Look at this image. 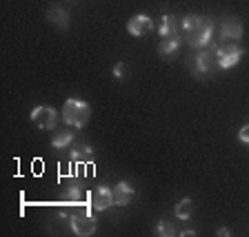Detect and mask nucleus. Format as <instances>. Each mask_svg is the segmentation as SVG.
<instances>
[{"label": "nucleus", "instance_id": "obj_1", "mask_svg": "<svg viewBox=\"0 0 249 237\" xmlns=\"http://www.w3.org/2000/svg\"><path fill=\"white\" fill-rule=\"evenodd\" d=\"M182 38L189 47L194 49H202V47L212 45L213 38V22L205 16L189 14L182 18Z\"/></svg>", "mask_w": 249, "mask_h": 237}, {"label": "nucleus", "instance_id": "obj_2", "mask_svg": "<svg viewBox=\"0 0 249 237\" xmlns=\"http://www.w3.org/2000/svg\"><path fill=\"white\" fill-rule=\"evenodd\" d=\"M187 67L192 71L194 78L198 80H207L218 67V58H216V45H207L202 47L198 53H194L189 60H187ZM220 69V67H218Z\"/></svg>", "mask_w": 249, "mask_h": 237}, {"label": "nucleus", "instance_id": "obj_3", "mask_svg": "<svg viewBox=\"0 0 249 237\" xmlns=\"http://www.w3.org/2000/svg\"><path fill=\"white\" fill-rule=\"evenodd\" d=\"M91 118V107H89L85 100L78 98H69L65 100V107H62V122L71 126V129H83L85 124Z\"/></svg>", "mask_w": 249, "mask_h": 237}, {"label": "nucleus", "instance_id": "obj_4", "mask_svg": "<svg viewBox=\"0 0 249 237\" xmlns=\"http://www.w3.org/2000/svg\"><path fill=\"white\" fill-rule=\"evenodd\" d=\"M243 47H238L236 42H218L216 45V58H218V67L220 69H231L236 67L243 58Z\"/></svg>", "mask_w": 249, "mask_h": 237}, {"label": "nucleus", "instance_id": "obj_5", "mask_svg": "<svg viewBox=\"0 0 249 237\" xmlns=\"http://www.w3.org/2000/svg\"><path fill=\"white\" fill-rule=\"evenodd\" d=\"M31 122L42 131H53L58 126V122H60V115H58L56 109L40 104V107H36L31 111Z\"/></svg>", "mask_w": 249, "mask_h": 237}, {"label": "nucleus", "instance_id": "obj_6", "mask_svg": "<svg viewBox=\"0 0 249 237\" xmlns=\"http://www.w3.org/2000/svg\"><path fill=\"white\" fill-rule=\"evenodd\" d=\"M69 224H71V231L80 237L93 235V233H96V226H98L96 217L89 215V213H76V215H71Z\"/></svg>", "mask_w": 249, "mask_h": 237}, {"label": "nucleus", "instance_id": "obj_7", "mask_svg": "<svg viewBox=\"0 0 249 237\" xmlns=\"http://www.w3.org/2000/svg\"><path fill=\"white\" fill-rule=\"evenodd\" d=\"M89 206L93 211H107L109 206H114V195H111V189L105 184H98L89 195Z\"/></svg>", "mask_w": 249, "mask_h": 237}, {"label": "nucleus", "instance_id": "obj_8", "mask_svg": "<svg viewBox=\"0 0 249 237\" xmlns=\"http://www.w3.org/2000/svg\"><path fill=\"white\" fill-rule=\"evenodd\" d=\"M243 38V22L233 16H227L220 22V42H238Z\"/></svg>", "mask_w": 249, "mask_h": 237}, {"label": "nucleus", "instance_id": "obj_9", "mask_svg": "<svg viewBox=\"0 0 249 237\" xmlns=\"http://www.w3.org/2000/svg\"><path fill=\"white\" fill-rule=\"evenodd\" d=\"M93 158V146L85 142L83 135H76V142L71 144V162L76 164H87Z\"/></svg>", "mask_w": 249, "mask_h": 237}, {"label": "nucleus", "instance_id": "obj_10", "mask_svg": "<svg viewBox=\"0 0 249 237\" xmlns=\"http://www.w3.org/2000/svg\"><path fill=\"white\" fill-rule=\"evenodd\" d=\"M151 29H154V22H151V18L147 14H138L127 22V31H129L134 38L145 36V33H149Z\"/></svg>", "mask_w": 249, "mask_h": 237}, {"label": "nucleus", "instance_id": "obj_11", "mask_svg": "<svg viewBox=\"0 0 249 237\" xmlns=\"http://www.w3.org/2000/svg\"><path fill=\"white\" fill-rule=\"evenodd\" d=\"M111 195H114V206H127L134 200L136 191L129 182H118L116 186H111Z\"/></svg>", "mask_w": 249, "mask_h": 237}, {"label": "nucleus", "instance_id": "obj_12", "mask_svg": "<svg viewBox=\"0 0 249 237\" xmlns=\"http://www.w3.org/2000/svg\"><path fill=\"white\" fill-rule=\"evenodd\" d=\"M182 31V20L178 16H171V14H165L160 20V27H158V33L160 38H169V36H180Z\"/></svg>", "mask_w": 249, "mask_h": 237}, {"label": "nucleus", "instance_id": "obj_13", "mask_svg": "<svg viewBox=\"0 0 249 237\" xmlns=\"http://www.w3.org/2000/svg\"><path fill=\"white\" fill-rule=\"evenodd\" d=\"M47 20H49V25H53L56 29H69V11L62 9L60 5H52L49 9H47Z\"/></svg>", "mask_w": 249, "mask_h": 237}, {"label": "nucleus", "instance_id": "obj_14", "mask_svg": "<svg viewBox=\"0 0 249 237\" xmlns=\"http://www.w3.org/2000/svg\"><path fill=\"white\" fill-rule=\"evenodd\" d=\"M73 142H76V133H73L71 126H69V129L58 131V133L52 138V146H53V149H67V146H71Z\"/></svg>", "mask_w": 249, "mask_h": 237}, {"label": "nucleus", "instance_id": "obj_15", "mask_svg": "<svg viewBox=\"0 0 249 237\" xmlns=\"http://www.w3.org/2000/svg\"><path fill=\"white\" fill-rule=\"evenodd\" d=\"M180 40L182 36H169V38H160V45H158V53L165 58H171L174 53L178 51V47H180Z\"/></svg>", "mask_w": 249, "mask_h": 237}, {"label": "nucleus", "instance_id": "obj_16", "mask_svg": "<svg viewBox=\"0 0 249 237\" xmlns=\"http://www.w3.org/2000/svg\"><path fill=\"white\" fill-rule=\"evenodd\" d=\"M85 193L83 189H80V184H78L76 180H67L65 182V200L67 202H73V204H80V202H85Z\"/></svg>", "mask_w": 249, "mask_h": 237}, {"label": "nucleus", "instance_id": "obj_17", "mask_svg": "<svg viewBox=\"0 0 249 237\" xmlns=\"http://www.w3.org/2000/svg\"><path fill=\"white\" fill-rule=\"evenodd\" d=\"M194 200L192 197H185V200H180L176 204V208H174V213H176V217L178 220H189L192 217V213H194Z\"/></svg>", "mask_w": 249, "mask_h": 237}, {"label": "nucleus", "instance_id": "obj_18", "mask_svg": "<svg viewBox=\"0 0 249 237\" xmlns=\"http://www.w3.org/2000/svg\"><path fill=\"white\" fill-rule=\"evenodd\" d=\"M156 235L158 237H174V235H180V228H178L174 222H169V220H160V222L156 224Z\"/></svg>", "mask_w": 249, "mask_h": 237}, {"label": "nucleus", "instance_id": "obj_19", "mask_svg": "<svg viewBox=\"0 0 249 237\" xmlns=\"http://www.w3.org/2000/svg\"><path fill=\"white\" fill-rule=\"evenodd\" d=\"M114 76L118 78V80L129 78V64H127V62H118V64L114 67Z\"/></svg>", "mask_w": 249, "mask_h": 237}, {"label": "nucleus", "instance_id": "obj_20", "mask_svg": "<svg viewBox=\"0 0 249 237\" xmlns=\"http://www.w3.org/2000/svg\"><path fill=\"white\" fill-rule=\"evenodd\" d=\"M238 140L243 142V144H249V124H245L243 129L238 131Z\"/></svg>", "mask_w": 249, "mask_h": 237}, {"label": "nucleus", "instance_id": "obj_21", "mask_svg": "<svg viewBox=\"0 0 249 237\" xmlns=\"http://www.w3.org/2000/svg\"><path fill=\"white\" fill-rule=\"evenodd\" d=\"M216 235H218V237H229V231H227L225 226H220V228L216 231Z\"/></svg>", "mask_w": 249, "mask_h": 237}, {"label": "nucleus", "instance_id": "obj_22", "mask_svg": "<svg viewBox=\"0 0 249 237\" xmlns=\"http://www.w3.org/2000/svg\"><path fill=\"white\" fill-rule=\"evenodd\" d=\"M71 2H73V0H71Z\"/></svg>", "mask_w": 249, "mask_h": 237}]
</instances>
